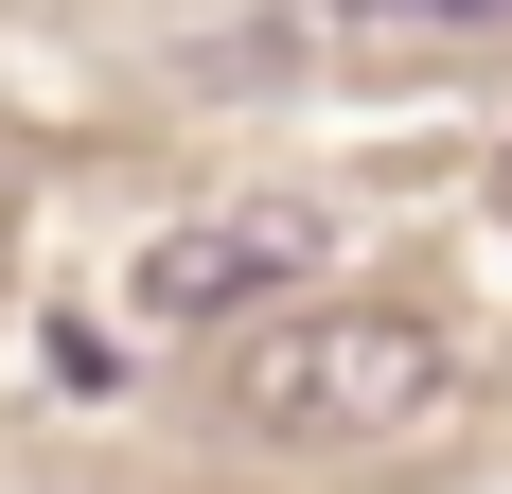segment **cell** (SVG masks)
<instances>
[{
    "instance_id": "obj_1",
    "label": "cell",
    "mask_w": 512,
    "mask_h": 494,
    "mask_svg": "<svg viewBox=\"0 0 512 494\" xmlns=\"http://www.w3.org/2000/svg\"><path fill=\"white\" fill-rule=\"evenodd\" d=\"M212 389L265 442H389L460 389V353H442V318H389V300H265V318H230Z\"/></svg>"
},
{
    "instance_id": "obj_2",
    "label": "cell",
    "mask_w": 512,
    "mask_h": 494,
    "mask_svg": "<svg viewBox=\"0 0 512 494\" xmlns=\"http://www.w3.org/2000/svg\"><path fill=\"white\" fill-rule=\"evenodd\" d=\"M318 265H336V230H318L301 195H212V212H177V230H142L124 300H142L159 336H230V318H265V300H301Z\"/></svg>"
},
{
    "instance_id": "obj_3",
    "label": "cell",
    "mask_w": 512,
    "mask_h": 494,
    "mask_svg": "<svg viewBox=\"0 0 512 494\" xmlns=\"http://www.w3.org/2000/svg\"><path fill=\"white\" fill-rule=\"evenodd\" d=\"M301 36H512V0H265L248 36L212 53V89H265Z\"/></svg>"
}]
</instances>
